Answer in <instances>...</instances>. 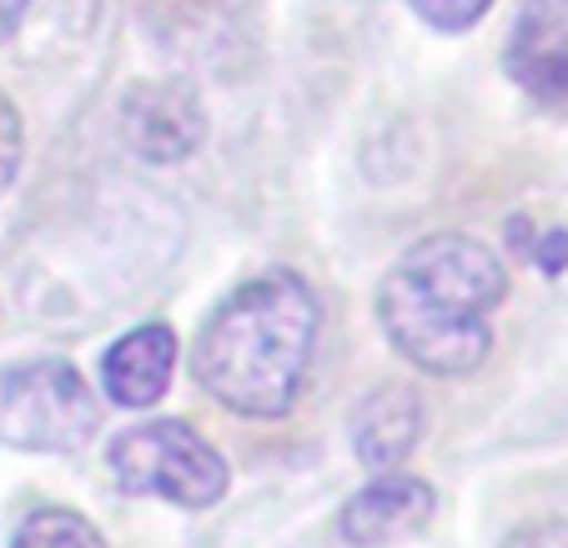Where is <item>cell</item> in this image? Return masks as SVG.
Listing matches in <instances>:
<instances>
[{"label":"cell","instance_id":"cell-8","mask_svg":"<svg viewBox=\"0 0 568 548\" xmlns=\"http://www.w3.org/2000/svg\"><path fill=\"white\" fill-rule=\"evenodd\" d=\"M176 367V333L166 323H146L116 337L101 357V387L116 408H151L166 398Z\"/></svg>","mask_w":568,"mask_h":548},{"label":"cell","instance_id":"cell-10","mask_svg":"<svg viewBox=\"0 0 568 548\" xmlns=\"http://www.w3.org/2000/svg\"><path fill=\"white\" fill-rule=\"evenodd\" d=\"M11 548H106L101 528L75 508H31V514L16 524Z\"/></svg>","mask_w":568,"mask_h":548},{"label":"cell","instance_id":"cell-2","mask_svg":"<svg viewBox=\"0 0 568 548\" xmlns=\"http://www.w3.org/2000/svg\"><path fill=\"white\" fill-rule=\"evenodd\" d=\"M317 347V297L297 272L242 282L202 323L192 367L236 418H287Z\"/></svg>","mask_w":568,"mask_h":548},{"label":"cell","instance_id":"cell-13","mask_svg":"<svg viewBox=\"0 0 568 548\" xmlns=\"http://www.w3.org/2000/svg\"><path fill=\"white\" fill-rule=\"evenodd\" d=\"M26 162V126H21V111L11 106V97L0 91V192H11V182L21 176Z\"/></svg>","mask_w":568,"mask_h":548},{"label":"cell","instance_id":"cell-6","mask_svg":"<svg viewBox=\"0 0 568 548\" xmlns=\"http://www.w3.org/2000/svg\"><path fill=\"white\" fill-rule=\"evenodd\" d=\"M504 65L538 106H568V0H524Z\"/></svg>","mask_w":568,"mask_h":548},{"label":"cell","instance_id":"cell-15","mask_svg":"<svg viewBox=\"0 0 568 548\" xmlns=\"http://www.w3.org/2000/svg\"><path fill=\"white\" fill-rule=\"evenodd\" d=\"M26 6H31V0H0V41H6V35H11L16 26H21Z\"/></svg>","mask_w":568,"mask_h":548},{"label":"cell","instance_id":"cell-14","mask_svg":"<svg viewBox=\"0 0 568 548\" xmlns=\"http://www.w3.org/2000/svg\"><path fill=\"white\" fill-rule=\"evenodd\" d=\"M504 548H568V518H538L508 534Z\"/></svg>","mask_w":568,"mask_h":548},{"label":"cell","instance_id":"cell-5","mask_svg":"<svg viewBox=\"0 0 568 548\" xmlns=\"http://www.w3.org/2000/svg\"><path fill=\"white\" fill-rule=\"evenodd\" d=\"M206 136V111L186 81H141L121 101V141L141 162H186Z\"/></svg>","mask_w":568,"mask_h":548},{"label":"cell","instance_id":"cell-1","mask_svg":"<svg viewBox=\"0 0 568 548\" xmlns=\"http://www.w3.org/2000/svg\"><path fill=\"white\" fill-rule=\"evenodd\" d=\"M508 297V272L483 242L433 232L413 242L377 287V323L387 343L433 377L483 367L494 333L488 312Z\"/></svg>","mask_w":568,"mask_h":548},{"label":"cell","instance_id":"cell-3","mask_svg":"<svg viewBox=\"0 0 568 548\" xmlns=\"http://www.w3.org/2000/svg\"><path fill=\"white\" fill-rule=\"evenodd\" d=\"M97 398L61 357L0 367V448L75 453L97 433Z\"/></svg>","mask_w":568,"mask_h":548},{"label":"cell","instance_id":"cell-9","mask_svg":"<svg viewBox=\"0 0 568 548\" xmlns=\"http://www.w3.org/2000/svg\"><path fill=\"white\" fill-rule=\"evenodd\" d=\"M423 423H428L423 418V398L408 383L377 387L353 418V453L367 468L387 474V468H397L423 443Z\"/></svg>","mask_w":568,"mask_h":548},{"label":"cell","instance_id":"cell-7","mask_svg":"<svg viewBox=\"0 0 568 548\" xmlns=\"http://www.w3.org/2000/svg\"><path fill=\"white\" fill-rule=\"evenodd\" d=\"M433 508H438V498H433V488L423 484V478L387 468V474H377L373 484L347 498L337 528H343V538L353 548H383V544H393V538L418 534L433 518Z\"/></svg>","mask_w":568,"mask_h":548},{"label":"cell","instance_id":"cell-12","mask_svg":"<svg viewBox=\"0 0 568 548\" xmlns=\"http://www.w3.org/2000/svg\"><path fill=\"white\" fill-rule=\"evenodd\" d=\"M413 16H423V26H433V31H473V26L488 16V6L494 0H408Z\"/></svg>","mask_w":568,"mask_h":548},{"label":"cell","instance_id":"cell-4","mask_svg":"<svg viewBox=\"0 0 568 548\" xmlns=\"http://www.w3.org/2000/svg\"><path fill=\"white\" fill-rule=\"evenodd\" d=\"M111 484L126 494H156L182 508H212L226 498V458L196 428L176 418H151L111 443Z\"/></svg>","mask_w":568,"mask_h":548},{"label":"cell","instance_id":"cell-11","mask_svg":"<svg viewBox=\"0 0 568 548\" xmlns=\"http://www.w3.org/2000/svg\"><path fill=\"white\" fill-rule=\"evenodd\" d=\"M508 242H514V252H524V262H534V267L548 272V277L568 267V232L564 226L538 232L528 216H514V222H508Z\"/></svg>","mask_w":568,"mask_h":548}]
</instances>
